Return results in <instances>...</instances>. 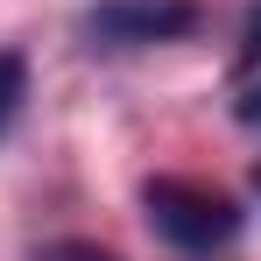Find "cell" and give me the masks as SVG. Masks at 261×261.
<instances>
[{"label":"cell","instance_id":"3957f363","mask_svg":"<svg viewBox=\"0 0 261 261\" xmlns=\"http://www.w3.org/2000/svg\"><path fill=\"white\" fill-rule=\"evenodd\" d=\"M21 92H29V71H21V57H7V49H0V127L14 120Z\"/></svg>","mask_w":261,"mask_h":261},{"label":"cell","instance_id":"5b68a950","mask_svg":"<svg viewBox=\"0 0 261 261\" xmlns=\"http://www.w3.org/2000/svg\"><path fill=\"white\" fill-rule=\"evenodd\" d=\"M43 261H113V254L92 240H57V247H43Z\"/></svg>","mask_w":261,"mask_h":261},{"label":"cell","instance_id":"8992f818","mask_svg":"<svg viewBox=\"0 0 261 261\" xmlns=\"http://www.w3.org/2000/svg\"><path fill=\"white\" fill-rule=\"evenodd\" d=\"M233 113H240V120H247V127H261V78L247 92H240V99H233Z\"/></svg>","mask_w":261,"mask_h":261},{"label":"cell","instance_id":"277c9868","mask_svg":"<svg viewBox=\"0 0 261 261\" xmlns=\"http://www.w3.org/2000/svg\"><path fill=\"white\" fill-rule=\"evenodd\" d=\"M261 71V0L247 7V29H240V78Z\"/></svg>","mask_w":261,"mask_h":261},{"label":"cell","instance_id":"52a82bcc","mask_svg":"<svg viewBox=\"0 0 261 261\" xmlns=\"http://www.w3.org/2000/svg\"><path fill=\"white\" fill-rule=\"evenodd\" d=\"M254 191H261V163H254Z\"/></svg>","mask_w":261,"mask_h":261},{"label":"cell","instance_id":"6da1fadb","mask_svg":"<svg viewBox=\"0 0 261 261\" xmlns=\"http://www.w3.org/2000/svg\"><path fill=\"white\" fill-rule=\"evenodd\" d=\"M141 205H148V226L176 254H212V247H226L240 233V205L226 191H212V184H191V176H148Z\"/></svg>","mask_w":261,"mask_h":261},{"label":"cell","instance_id":"7a4b0ae2","mask_svg":"<svg viewBox=\"0 0 261 261\" xmlns=\"http://www.w3.org/2000/svg\"><path fill=\"white\" fill-rule=\"evenodd\" d=\"M198 21H205L198 0H99L85 14V36L113 49H141V43H184Z\"/></svg>","mask_w":261,"mask_h":261}]
</instances>
